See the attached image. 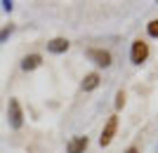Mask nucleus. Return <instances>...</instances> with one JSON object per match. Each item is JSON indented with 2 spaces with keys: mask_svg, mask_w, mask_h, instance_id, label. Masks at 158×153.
I'll list each match as a JSON object with an SVG mask.
<instances>
[{
  "mask_svg": "<svg viewBox=\"0 0 158 153\" xmlns=\"http://www.w3.org/2000/svg\"><path fill=\"white\" fill-rule=\"evenodd\" d=\"M130 59L132 64H144L146 59H149V42H144V40H135L132 42V50H130Z\"/></svg>",
  "mask_w": 158,
  "mask_h": 153,
  "instance_id": "2",
  "label": "nucleus"
},
{
  "mask_svg": "<svg viewBox=\"0 0 158 153\" xmlns=\"http://www.w3.org/2000/svg\"><path fill=\"white\" fill-rule=\"evenodd\" d=\"M12 33H14V26H12V24L2 26V28H0V42H5V38H10Z\"/></svg>",
  "mask_w": 158,
  "mask_h": 153,
  "instance_id": "9",
  "label": "nucleus"
},
{
  "mask_svg": "<svg viewBox=\"0 0 158 153\" xmlns=\"http://www.w3.org/2000/svg\"><path fill=\"white\" fill-rule=\"evenodd\" d=\"M87 59L94 61L97 66H104V68H109V66L113 64L111 52H109V50H99V47H92V50H87Z\"/></svg>",
  "mask_w": 158,
  "mask_h": 153,
  "instance_id": "3",
  "label": "nucleus"
},
{
  "mask_svg": "<svg viewBox=\"0 0 158 153\" xmlns=\"http://www.w3.org/2000/svg\"><path fill=\"white\" fill-rule=\"evenodd\" d=\"M125 106V92H123V90H118V94H116V108H123Z\"/></svg>",
  "mask_w": 158,
  "mask_h": 153,
  "instance_id": "11",
  "label": "nucleus"
},
{
  "mask_svg": "<svg viewBox=\"0 0 158 153\" xmlns=\"http://www.w3.org/2000/svg\"><path fill=\"white\" fill-rule=\"evenodd\" d=\"M116 130H118V115H111V118L106 120L104 130H102V137H99V144L102 146H109L116 137Z\"/></svg>",
  "mask_w": 158,
  "mask_h": 153,
  "instance_id": "4",
  "label": "nucleus"
},
{
  "mask_svg": "<svg viewBox=\"0 0 158 153\" xmlns=\"http://www.w3.org/2000/svg\"><path fill=\"white\" fill-rule=\"evenodd\" d=\"M99 73H87L85 78H83V92H92V90H97L99 87Z\"/></svg>",
  "mask_w": 158,
  "mask_h": 153,
  "instance_id": "8",
  "label": "nucleus"
},
{
  "mask_svg": "<svg viewBox=\"0 0 158 153\" xmlns=\"http://www.w3.org/2000/svg\"><path fill=\"white\" fill-rule=\"evenodd\" d=\"M146 31H149V35H151V38H158V19H151V21H149Z\"/></svg>",
  "mask_w": 158,
  "mask_h": 153,
  "instance_id": "10",
  "label": "nucleus"
},
{
  "mask_svg": "<svg viewBox=\"0 0 158 153\" xmlns=\"http://www.w3.org/2000/svg\"><path fill=\"white\" fill-rule=\"evenodd\" d=\"M87 144H90V139H87V137H73V139L69 141L66 151H69V153H83V151L87 148Z\"/></svg>",
  "mask_w": 158,
  "mask_h": 153,
  "instance_id": "6",
  "label": "nucleus"
},
{
  "mask_svg": "<svg viewBox=\"0 0 158 153\" xmlns=\"http://www.w3.org/2000/svg\"><path fill=\"white\" fill-rule=\"evenodd\" d=\"M125 153H139V148H137V146H130V148H127Z\"/></svg>",
  "mask_w": 158,
  "mask_h": 153,
  "instance_id": "12",
  "label": "nucleus"
},
{
  "mask_svg": "<svg viewBox=\"0 0 158 153\" xmlns=\"http://www.w3.org/2000/svg\"><path fill=\"white\" fill-rule=\"evenodd\" d=\"M69 40L66 38H52L50 42H47V52H52V54H61V52H66L69 50Z\"/></svg>",
  "mask_w": 158,
  "mask_h": 153,
  "instance_id": "5",
  "label": "nucleus"
},
{
  "mask_svg": "<svg viewBox=\"0 0 158 153\" xmlns=\"http://www.w3.org/2000/svg\"><path fill=\"white\" fill-rule=\"evenodd\" d=\"M43 64V57L40 54H26L24 59H21V68L24 71H33V68H38Z\"/></svg>",
  "mask_w": 158,
  "mask_h": 153,
  "instance_id": "7",
  "label": "nucleus"
},
{
  "mask_svg": "<svg viewBox=\"0 0 158 153\" xmlns=\"http://www.w3.org/2000/svg\"><path fill=\"white\" fill-rule=\"evenodd\" d=\"M7 118H10V125L14 127V130H19L21 125H24V111H21V104L19 99H10V104H7Z\"/></svg>",
  "mask_w": 158,
  "mask_h": 153,
  "instance_id": "1",
  "label": "nucleus"
}]
</instances>
